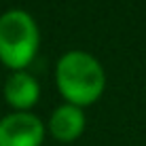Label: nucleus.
<instances>
[{
  "label": "nucleus",
  "instance_id": "f257e3e1",
  "mask_svg": "<svg viewBox=\"0 0 146 146\" xmlns=\"http://www.w3.org/2000/svg\"><path fill=\"white\" fill-rule=\"evenodd\" d=\"M57 91L66 104L85 108L98 102L106 87V72L98 57L87 51H68L55 66Z\"/></svg>",
  "mask_w": 146,
  "mask_h": 146
},
{
  "label": "nucleus",
  "instance_id": "f03ea898",
  "mask_svg": "<svg viewBox=\"0 0 146 146\" xmlns=\"http://www.w3.org/2000/svg\"><path fill=\"white\" fill-rule=\"evenodd\" d=\"M40 47V32L34 17L23 9H9L0 15V62L13 72L26 70Z\"/></svg>",
  "mask_w": 146,
  "mask_h": 146
},
{
  "label": "nucleus",
  "instance_id": "7ed1b4c3",
  "mask_svg": "<svg viewBox=\"0 0 146 146\" xmlns=\"http://www.w3.org/2000/svg\"><path fill=\"white\" fill-rule=\"evenodd\" d=\"M44 125L32 112H11L0 119V146H40Z\"/></svg>",
  "mask_w": 146,
  "mask_h": 146
},
{
  "label": "nucleus",
  "instance_id": "20e7f679",
  "mask_svg": "<svg viewBox=\"0 0 146 146\" xmlns=\"http://www.w3.org/2000/svg\"><path fill=\"white\" fill-rule=\"evenodd\" d=\"M40 98L38 80L26 70L11 72V76L4 80V100L15 112H30V108L36 106Z\"/></svg>",
  "mask_w": 146,
  "mask_h": 146
},
{
  "label": "nucleus",
  "instance_id": "39448f33",
  "mask_svg": "<svg viewBox=\"0 0 146 146\" xmlns=\"http://www.w3.org/2000/svg\"><path fill=\"white\" fill-rule=\"evenodd\" d=\"M85 125H87V119H85L83 108L72 106V104H62L51 112V119H49V131L57 142H74L78 140L85 131Z\"/></svg>",
  "mask_w": 146,
  "mask_h": 146
}]
</instances>
